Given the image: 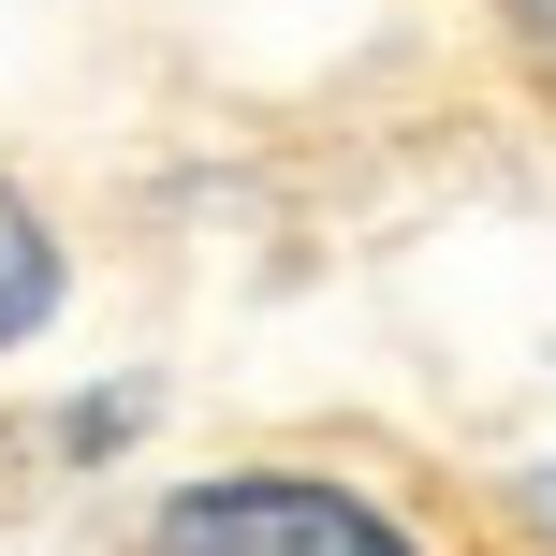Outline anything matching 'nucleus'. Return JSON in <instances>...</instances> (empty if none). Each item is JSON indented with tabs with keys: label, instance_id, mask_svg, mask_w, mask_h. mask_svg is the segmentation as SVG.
Returning a JSON list of instances; mask_svg holds the SVG:
<instances>
[{
	"label": "nucleus",
	"instance_id": "1",
	"mask_svg": "<svg viewBox=\"0 0 556 556\" xmlns=\"http://www.w3.org/2000/svg\"><path fill=\"white\" fill-rule=\"evenodd\" d=\"M132 556H440L366 469L323 454H250V469H191L147 498Z\"/></svg>",
	"mask_w": 556,
	"mask_h": 556
},
{
	"label": "nucleus",
	"instance_id": "2",
	"mask_svg": "<svg viewBox=\"0 0 556 556\" xmlns=\"http://www.w3.org/2000/svg\"><path fill=\"white\" fill-rule=\"evenodd\" d=\"M59 293H74V250H59V220L0 176V352H29V337L59 323Z\"/></svg>",
	"mask_w": 556,
	"mask_h": 556
},
{
	"label": "nucleus",
	"instance_id": "3",
	"mask_svg": "<svg viewBox=\"0 0 556 556\" xmlns=\"http://www.w3.org/2000/svg\"><path fill=\"white\" fill-rule=\"evenodd\" d=\"M483 15H498V29H513V45H528V59H542V74H556V0H483Z\"/></svg>",
	"mask_w": 556,
	"mask_h": 556
}]
</instances>
